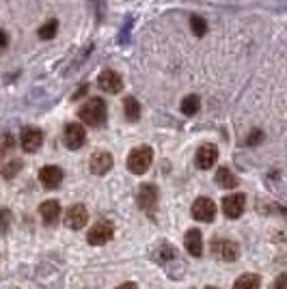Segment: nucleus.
Returning a JSON list of instances; mask_svg holds the SVG:
<instances>
[{"label": "nucleus", "instance_id": "4be33fe9", "mask_svg": "<svg viewBox=\"0 0 287 289\" xmlns=\"http://www.w3.org/2000/svg\"><path fill=\"white\" fill-rule=\"evenodd\" d=\"M58 33V22L56 20H48L44 26L39 28V37L41 39H54Z\"/></svg>", "mask_w": 287, "mask_h": 289}, {"label": "nucleus", "instance_id": "f03ea898", "mask_svg": "<svg viewBox=\"0 0 287 289\" xmlns=\"http://www.w3.org/2000/svg\"><path fill=\"white\" fill-rule=\"evenodd\" d=\"M151 162H153V151H151V147H147V145L136 147V149H132L128 156V168L132 170L134 175L147 173Z\"/></svg>", "mask_w": 287, "mask_h": 289}, {"label": "nucleus", "instance_id": "bb28decb", "mask_svg": "<svg viewBox=\"0 0 287 289\" xmlns=\"http://www.w3.org/2000/svg\"><path fill=\"white\" fill-rule=\"evenodd\" d=\"M13 149V136L11 134H4L2 138H0V151H9Z\"/></svg>", "mask_w": 287, "mask_h": 289}, {"label": "nucleus", "instance_id": "393cba45", "mask_svg": "<svg viewBox=\"0 0 287 289\" xmlns=\"http://www.w3.org/2000/svg\"><path fill=\"white\" fill-rule=\"evenodd\" d=\"M9 225H11V211L9 209H0V235L7 233Z\"/></svg>", "mask_w": 287, "mask_h": 289}, {"label": "nucleus", "instance_id": "5701e85b", "mask_svg": "<svg viewBox=\"0 0 287 289\" xmlns=\"http://www.w3.org/2000/svg\"><path fill=\"white\" fill-rule=\"evenodd\" d=\"M190 28H192V33L196 35V37H203V35L207 33V22L199 15H192L190 17Z\"/></svg>", "mask_w": 287, "mask_h": 289}, {"label": "nucleus", "instance_id": "1a4fd4ad", "mask_svg": "<svg viewBox=\"0 0 287 289\" xmlns=\"http://www.w3.org/2000/svg\"><path fill=\"white\" fill-rule=\"evenodd\" d=\"M97 86L104 93H121L123 80H121V76H119L117 72H112V69H104V72L97 76Z\"/></svg>", "mask_w": 287, "mask_h": 289}, {"label": "nucleus", "instance_id": "a211bd4d", "mask_svg": "<svg viewBox=\"0 0 287 289\" xmlns=\"http://www.w3.org/2000/svg\"><path fill=\"white\" fill-rule=\"evenodd\" d=\"M179 108H182V113L186 117H192L201 110V97L199 95H186L182 99V104H179Z\"/></svg>", "mask_w": 287, "mask_h": 289}, {"label": "nucleus", "instance_id": "7c9ffc66", "mask_svg": "<svg viewBox=\"0 0 287 289\" xmlns=\"http://www.w3.org/2000/svg\"><path fill=\"white\" fill-rule=\"evenodd\" d=\"M205 289H218V287H205Z\"/></svg>", "mask_w": 287, "mask_h": 289}, {"label": "nucleus", "instance_id": "cd10ccee", "mask_svg": "<svg viewBox=\"0 0 287 289\" xmlns=\"http://www.w3.org/2000/svg\"><path fill=\"white\" fill-rule=\"evenodd\" d=\"M272 289H287V274H281L277 281H274Z\"/></svg>", "mask_w": 287, "mask_h": 289}, {"label": "nucleus", "instance_id": "7ed1b4c3", "mask_svg": "<svg viewBox=\"0 0 287 289\" xmlns=\"http://www.w3.org/2000/svg\"><path fill=\"white\" fill-rule=\"evenodd\" d=\"M112 235H115V225H112L110 220H97L91 227L87 240H89V244L91 246H104V244H108V242L112 240Z\"/></svg>", "mask_w": 287, "mask_h": 289}, {"label": "nucleus", "instance_id": "aec40b11", "mask_svg": "<svg viewBox=\"0 0 287 289\" xmlns=\"http://www.w3.org/2000/svg\"><path fill=\"white\" fill-rule=\"evenodd\" d=\"M259 287H261V279L257 274H244L233 285V289H259Z\"/></svg>", "mask_w": 287, "mask_h": 289}, {"label": "nucleus", "instance_id": "6e6552de", "mask_svg": "<svg viewBox=\"0 0 287 289\" xmlns=\"http://www.w3.org/2000/svg\"><path fill=\"white\" fill-rule=\"evenodd\" d=\"M44 143V132L39 127H24L22 134H20V145L24 151L28 153H35Z\"/></svg>", "mask_w": 287, "mask_h": 289}, {"label": "nucleus", "instance_id": "39448f33", "mask_svg": "<svg viewBox=\"0 0 287 289\" xmlns=\"http://www.w3.org/2000/svg\"><path fill=\"white\" fill-rule=\"evenodd\" d=\"M216 216V203L207 197H201L192 203V218L201 222H212Z\"/></svg>", "mask_w": 287, "mask_h": 289}, {"label": "nucleus", "instance_id": "f3484780", "mask_svg": "<svg viewBox=\"0 0 287 289\" xmlns=\"http://www.w3.org/2000/svg\"><path fill=\"white\" fill-rule=\"evenodd\" d=\"M216 184L220 186V188H236L238 186V177L231 173V168H227V166H220L218 170H216Z\"/></svg>", "mask_w": 287, "mask_h": 289}, {"label": "nucleus", "instance_id": "b1692460", "mask_svg": "<svg viewBox=\"0 0 287 289\" xmlns=\"http://www.w3.org/2000/svg\"><path fill=\"white\" fill-rule=\"evenodd\" d=\"M20 168H22V162L20 160H11L4 164V168H2V175H4V179H11V177H15L17 173H20Z\"/></svg>", "mask_w": 287, "mask_h": 289}, {"label": "nucleus", "instance_id": "9d476101", "mask_svg": "<svg viewBox=\"0 0 287 289\" xmlns=\"http://www.w3.org/2000/svg\"><path fill=\"white\" fill-rule=\"evenodd\" d=\"M89 220V211L85 205H71V207L67 209V214H65V225H67L69 229H74V231H80L82 227L87 225Z\"/></svg>", "mask_w": 287, "mask_h": 289}, {"label": "nucleus", "instance_id": "9b49d317", "mask_svg": "<svg viewBox=\"0 0 287 289\" xmlns=\"http://www.w3.org/2000/svg\"><path fill=\"white\" fill-rule=\"evenodd\" d=\"M218 160V147L212 145V143H205L199 147V151H196V164H199V168L207 170L212 168L214 164Z\"/></svg>", "mask_w": 287, "mask_h": 289}, {"label": "nucleus", "instance_id": "ddd939ff", "mask_svg": "<svg viewBox=\"0 0 287 289\" xmlns=\"http://www.w3.org/2000/svg\"><path fill=\"white\" fill-rule=\"evenodd\" d=\"M139 205L143 211H153L155 205H158V188H155L153 184H145L141 186L139 190Z\"/></svg>", "mask_w": 287, "mask_h": 289}, {"label": "nucleus", "instance_id": "0eeeda50", "mask_svg": "<svg viewBox=\"0 0 287 289\" xmlns=\"http://www.w3.org/2000/svg\"><path fill=\"white\" fill-rule=\"evenodd\" d=\"M85 143H87V129L82 127L80 123H69V125L65 127V145H67V149L76 151Z\"/></svg>", "mask_w": 287, "mask_h": 289}, {"label": "nucleus", "instance_id": "c756f323", "mask_svg": "<svg viewBox=\"0 0 287 289\" xmlns=\"http://www.w3.org/2000/svg\"><path fill=\"white\" fill-rule=\"evenodd\" d=\"M117 289H139V285H136V283H123V285H119Z\"/></svg>", "mask_w": 287, "mask_h": 289}, {"label": "nucleus", "instance_id": "4468645a", "mask_svg": "<svg viewBox=\"0 0 287 289\" xmlns=\"http://www.w3.org/2000/svg\"><path fill=\"white\" fill-rule=\"evenodd\" d=\"M89 166H91V173L93 175H106L112 168V156H110L108 151H95L93 156H91V162H89Z\"/></svg>", "mask_w": 287, "mask_h": 289}, {"label": "nucleus", "instance_id": "6ab92c4d", "mask_svg": "<svg viewBox=\"0 0 287 289\" xmlns=\"http://www.w3.org/2000/svg\"><path fill=\"white\" fill-rule=\"evenodd\" d=\"M123 110H125V119L128 121H139L141 117V104L134 97H125L123 99Z\"/></svg>", "mask_w": 287, "mask_h": 289}, {"label": "nucleus", "instance_id": "a878e982", "mask_svg": "<svg viewBox=\"0 0 287 289\" xmlns=\"http://www.w3.org/2000/svg\"><path fill=\"white\" fill-rule=\"evenodd\" d=\"M261 140H264V132H261V129H253V132L248 134V138H246V145L248 147H257V145H261Z\"/></svg>", "mask_w": 287, "mask_h": 289}, {"label": "nucleus", "instance_id": "f8f14e48", "mask_svg": "<svg viewBox=\"0 0 287 289\" xmlns=\"http://www.w3.org/2000/svg\"><path fill=\"white\" fill-rule=\"evenodd\" d=\"M39 181L44 184V188H48V190H54V188H58V184L63 181V170L54 166V164H48V166L39 170Z\"/></svg>", "mask_w": 287, "mask_h": 289}, {"label": "nucleus", "instance_id": "412c9836", "mask_svg": "<svg viewBox=\"0 0 287 289\" xmlns=\"http://www.w3.org/2000/svg\"><path fill=\"white\" fill-rule=\"evenodd\" d=\"M177 257V250L173 248L171 244H162V246H158L153 252V259L155 261H160V263H166V261H171V259H175Z\"/></svg>", "mask_w": 287, "mask_h": 289}, {"label": "nucleus", "instance_id": "423d86ee", "mask_svg": "<svg viewBox=\"0 0 287 289\" xmlns=\"http://www.w3.org/2000/svg\"><path fill=\"white\" fill-rule=\"evenodd\" d=\"M212 252L223 261H236L240 255V248L231 240H212Z\"/></svg>", "mask_w": 287, "mask_h": 289}, {"label": "nucleus", "instance_id": "c85d7f7f", "mask_svg": "<svg viewBox=\"0 0 287 289\" xmlns=\"http://www.w3.org/2000/svg\"><path fill=\"white\" fill-rule=\"evenodd\" d=\"M7 43H9V35L4 33V31H0V50L7 48Z\"/></svg>", "mask_w": 287, "mask_h": 289}, {"label": "nucleus", "instance_id": "20e7f679", "mask_svg": "<svg viewBox=\"0 0 287 289\" xmlns=\"http://www.w3.org/2000/svg\"><path fill=\"white\" fill-rule=\"evenodd\" d=\"M244 207H246V197L242 192H236V194H227L223 199V214L231 220L240 218L244 214Z\"/></svg>", "mask_w": 287, "mask_h": 289}, {"label": "nucleus", "instance_id": "2eb2a0df", "mask_svg": "<svg viewBox=\"0 0 287 289\" xmlns=\"http://www.w3.org/2000/svg\"><path fill=\"white\" fill-rule=\"evenodd\" d=\"M39 214H41V220H44L46 225H54L58 220V216H61V203L54 201V199L44 201L39 205Z\"/></svg>", "mask_w": 287, "mask_h": 289}, {"label": "nucleus", "instance_id": "f257e3e1", "mask_svg": "<svg viewBox=\"0 0 287 289\" xmlns=\"http://www.w3.org/2000/svg\"><path fill=\"white\" fill-rule=\"evenodd\" d=\"M78 117H80V121L85 123V125H91V127L104 125V121H106V104H104V99L101 97H91L87 104L80 106Z\"/></svg>", "mask_w": 287, "mask_h": 289}, {"label": "nucleus", "instance_id": "dca6fc26", "mask_svg": "<svg viewBox=\"0 0 287 289\" xmlns=\"http://www.w3.org/2000/svg\"><path fill=\"white\" fill-rule=\"evenodd\" d=\"M186 248L188 252L192 257H201V252H203V235L199 229H190V231L186 233Z\"/></svg>", "mask_w": 287, "mask_h": 289}]
</instances>
